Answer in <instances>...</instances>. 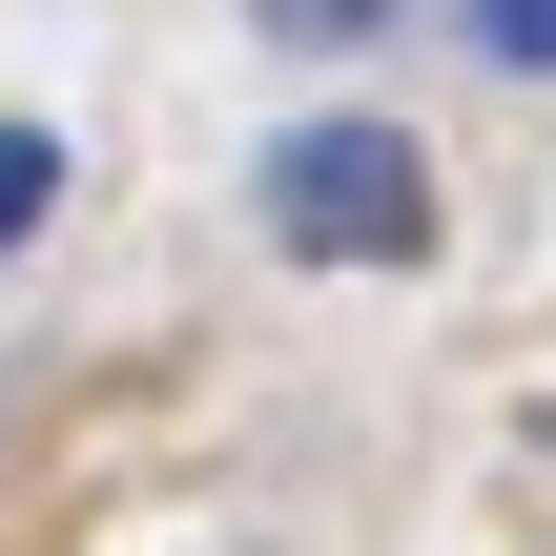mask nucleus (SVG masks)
I'll return each mask as SVG.
<instances>
[{
    "instance_id": "nucleus-1",
    "label": "nucleus",
    "mask_w": 556,
    "mask_h": 556,
    "mask_svg": "<svg viewBox=\"0 0 556 556\" xmlns=\"http://www.w3.org/2000/svg\"><path fill=\"white\" fill-rule=\"evenodd\" d=\"M268 248H309V268H413V248H433V165H413L392 124H289V144H268Z\"/></svg>"
},
{
    "instance_id": "nucleus-2",
    "label": "nucleus",
    "mask_w": 556,
    "mask_h": 556,
    "mask_svg": "<svg viewBox=\"0 0 556 556\" xmlns=\"http://www.w3.org/2000/svg\"><path fill=\"white\" fill-rule=\"evenodd\" d=\"M41 206H62V124H0V268L41 248Z\"/></svg>"
},
{
    "instance_id": "nucleus-3",
    "label": "nucleus",
    "mask_w": 556,
    "mask_h": 556,
    "mask_svg": "<svg viewBox=\"0 0 556 556\" xmlns=\"http://www.w3.org/2000/svg\"><path fill=\"white\" fill-rule=\"evenodd\" d=\"M475 62H516V83H556V0H475Z\"/></svg>"
},
{
    "instance_id": "nucleus-4",
    "label": "nucleus",
    "mask_w": 556,
    "mask_h": 556,
    "mask_svg": "<svg viewBox=\"0 0 556 556\" xmlns=\"http://www.w3.org/2000/svg\"><path fill=\"white\" fill-rule=\"evenodd\" d=\"M392 0H268V41H371Z\"/></svg>"
}]
</instances>
